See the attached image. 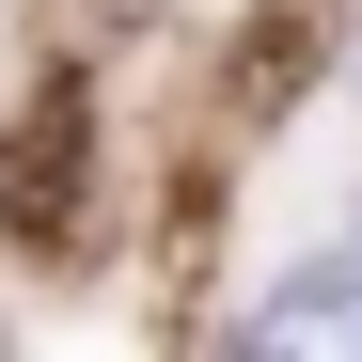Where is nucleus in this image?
<instances>
[{"mask_svg": "<svg viewBox=\"0 0 362 362\" xmlns=\"http://www.w3.org/2000/svg\"><path fill=\"white\" fill-rule=\"evenodd\" d=\"M0 221H16L32 252H79L95 236V95L79 79H32L16 142H0Z\"/></svg>", "mask_w": 362, "mask_h": 362, "instance_id": "obj_1", "label": "nucleus"}, {"mask_svg": "<svg viewBox=\"0 0 362 362\" xmlns=\"http://www.w3.org/2000/svg\"><path fill=\"white\" fill-rule=\"evenodd\" d=\"M284 362H362V252H315L299 284H268V315H252Z\"/></svg>", "mask_w": 362, "mask_h": 362, "instance_id": "obj_2", "label": "nucleus"}, {"mask_svg": "<svg viewBox=\"0 0 362 362\" xmlns=\"http://www.w3.org/2000/svg\"><path fill=\"white\" fill-rule=\"evenodd\" d=\"M315 64H331L315 16H252V47H236V127H284V110L315 95Z\"/></svg>", "mask_w": 362, "mask_h": 362, "instance_id": "obj_3", "label": "nucleus"}, {"mask_svg": "<svg viewBox=\"0 0 362 362\" xmlns=\"http://www.w3.org/2000/svg\"><path fill=\"white\" fill-rule=\"evenodd\" d=\"M221 362H284V346H268V331H221Z\"/></svg>", "mask_w": 362, "mask_h": 362, "instance_id": "obj_4", "label": "nucleus"}]
</instances>
